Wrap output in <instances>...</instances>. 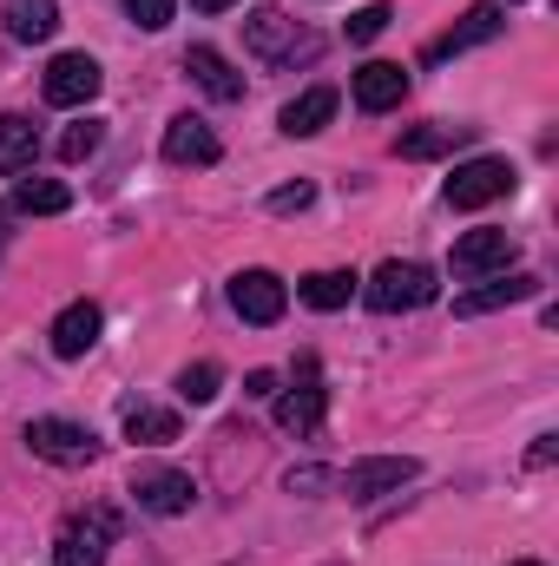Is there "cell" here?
Listing matches in <instances>:
<instances>
[{
	"label": "cell",
	"mask_w": 559,
	"mask_h": 566,
	"mask_svg": "<svg viewBox=\"0 0 559 566\" xmlns=\"http://www.w3.org/2000/svg\"><path fill=\"white\" fill-rule=\"evenodd\" d=\"M119 541V514L113 507H86L66 514L60 541H53V566H106V547Z\"/></svg>",
	"instance_id": "1"
},
{
	"label": "cell",
	"mask_w": 559,
	"mask_h": 566,
	"mask_svg": "<svg viewBox=\"0 0 559 566\" xmlns=\"http://www.w3.org/2000/svg\"><path fill=\"white\" fill-rule=\"evenodd\" d=\"M27 448H33L40 461H53V468H86V461H99V434L86 422H66V416H33V422H27Z\"/></svg>",
	"instance_id": "2"
},
{
	"label": "cell",
	"mask_w": 559,
	"mask_h": 566,
	"mask_svg": "<svg viewBox=\"0 0 559 566\" xmlns=\"http://www.w3.org/2000/svg\"><path fill=\"white\" fill-rule=\"evenodd\" d=\"M434 271L428 264H402V258H389L376 277H369V310H382V316H402V310H421V303H434Z\"/></svg>",
	"instance_id": "3"
},
{
	"label": "cell",
	"mask_w": 559,
	"mask_h": 566,
	"mask_svg": "<svg viewBox=\"0 0 559 566\" xmlns=\"http://www.w3.org/2000/svg\"><path fill=\"white\" fill-rule=\"evenodd\" d=\"M244 46L257 53V60H271V66H289V60H309L316 53V33H303L289 13L277 7H257L251 20H244Z\"/></svg>",
	"instance_id": "4"
},
{
	"label": "cell",
	"mask_w": 559,
	"mask_h": 566,
	"mask_svg": "<svg viewBox=\"0 0 559 566\" xmlns=\"http://www.w3.org/2000/svg\"><path fill=\"white\" fill-rule=\"evenodd\" d=\"M514 191V165L507 158H494V151H481V158H467V165H454V178H447V205L454 211H481V205H494V198H507Z\"/></svg>",
	"instance_id": "5"
},
{
	"label": "cell",
	"mask_w": 559,
	"mask_h": 566,
	"mask_svg": "<svg viewBox=\"0 0 559 566\" xmlns=\"http://www.w3.org/2000/svg\"><path fill=\"white\" fill-rule=\"evenodd\" d=\"M415 474H421L415 454H369V461L342 468V474H336V488H342L349 501H382V494H402Z\"/></svg>",
	"instance_id": "6"
},
{
	"label": "cell",
	"mask_w": 559,
	"mask_h": 566,
	"mask_svg": "<svg viewBox=\"0 0 559 566\" xmlns=\"http://www.w3.org/2000/svg\"><path fill=\"white\" fill-rule=\"evenodd\" d=\"M500 33H507V13H500L494 0H481V7H467L441 40H428V53H421V60H428V66H441V60H454V53H467V46H487V40H500Z\"/></svg>",
	"instance_id": "7"
},
{
	"label": "cell",
	"mask_w": 559,
	"mask_h": 566,
	"mask_svg": "<svg viewBox=\"0 0 559 566\" xmlns=\"http://www.w3.org/2000/svg\"><path fill=\"white\" fill-rule=\"evenodd\" d=\"M99 86H106V73H99L93 53H60L46 66V80H40L46 106H86V99H99Z\"/></svg>",
	"instance_id": "8"
},
{
	"label": "cell",
	"mask_w": 559,
	"mask_h": 566,
	"mask_svg": "<svg viewBox=\"0 0 559 566\" xmlns=\"http://www.w3.org/2000/svg\"><path fill=\"white\" fill-rule=\"evenodd\" d=\"M133 501H139L145 514L171 521V514H191V501H198V481H191L184 468H139V474H133Z\"/></svg>",
	"instance_id": "9"
},
{
	"label": "cell",
	"mask_w": 559,
	"mask_h": 566,
	"mask_svg": "<svg viewBox=\"0 0 559 566\" xmlns=\"http://www.w3.org/2000/svg\"><path fill=\"white\" fill-rule=\"evenodd\" d=\"M271 402H277V428H289V434L323 428V416H329V389H323V376H316V363H309V356H303L296 389H277Z\"/></svg>",
	"instance_id": "10"
},
{
	"label": "cell",
	"mask_w": 559,
	"mask_h": 566,
	"mask_svg": "<svg viewBox=\"0 0 559 566\" xmlns=\"http://www.w3.org/2000/svg\"><path fill=\"white\" fill-rule=\"evenodd\" d=\"M231 310H238L244 323L271 329L283 310H289V290H283L277 271H238V277H231Z\"/></svg>",
	"instance_id": "11"
},
{
	"label": "cell",
	"mask_w": 559,
	"mask_h": 566,
	"mask_svg": "<svg viewBox=\"0 0 559 566\" xmlns=\"http://www.w3.org/2000/svg\"><path fill=\"white\" fill-rule=\"evenodd\" d=\"M99 329H106V310H99L93 296H80V303H66V310L53 316L46 336H53V356H60V363H80V356L99 343Z\"/></svg>",
	"instance_id": "12"
},
{
	"label": "cell",
	"mask_w": 559,
	"mask_h": 566,
	"mask_svg": "<svg viewBox=\"0 0 559 566\" xmlns=\"http://www.w3.org/2000/svg\"><path fill=\"white\" fill-rule=\"evenodd\" d=\"M527 296H540V277L534 271H500V277L481 283V290H461L454 296V316H494V310H514Z\"/></svg>",
	"instance_id": "13"
},
{
	"label": "cell",
	"mask_w": 559,
	"mask_h": 566,
	"mask_svg": "<svg viewBox=\"0 0 559 566\" xmlns=\"http://www.w3.org/2000/svg\"><path fill=\"white\" fill-rule=\"evenodd\" d=\"M514 264V231H467L454 244V277H500Z\"/></svg>",
	"instance_id": "14"
},
{
	"label": "cell",
	"mask_w": 559,
	"mask_h": 566,
	"mask_svg": "<svg viewBox=\"0 0 559 566\" xmlns=\"http://www.w3.org/2000/svg\"><path fill=\"white\" fill-rule=\"evenodd\" d=\"M349 93H356V106H362V113H389V106H402V99H409V73H402L395 60H369V66H356Z\"/></svg>",
	"instance_id": "15"
},
{
	"label": "cell",
	"mask_w": 559,
	"mask_h": 566,
	"mask_svg": "<svg viewBox=\"0 0 559 566\" xmlns=\"http://www.w3.org/2000/svg\"><path fill=\"white\" fill-rule=\"evenodd\" d=\"M184 73L218 99V106H231V99H244V73H231V60L218 53V46H184Z\"/></svg>",
	"instance_id": "16"
},
{
	"label": "cell",
	"mask_w": 559,
	"mask_h": 566,
	"mask_svg": "<svg viewBox=\"0 0 559 566\" xmlns=\"http://www.w3.org/2000/svg\"><path fill=\"white\" fill-rule=\"evenodd\" d=\"M165 158H171V165H218V158H224V145H218V133H211L204 119H191V113H184V119H171V126H165Z\"/></svg>",
	"instance_id": "17"
},
{
	"label": "cell",
	"mask_w": 559,
	"mask_h": 566,
	"mask_svg": "<svg viewBox=\"0 0 559 566\" xmlns=\"http://www.w3.org/2000/svg\"><path fill=\"white\" fill-rule=\"evenodd\" d=\"M0 20H7V40L40 46V40H53V33H60V0H7V7H0Z\"/></svg>",
	"instance_id": "18"
},
{
	"label": "cell",
	"mask_w": 559,
	"mask_h": 566,
	"mask_svg": "<svg viewBox=\"0 0 559 566\" xmlns=\"http://www.w3.org/2000/svg\"><path fill=\"white\" fill-rule=\"evenodd\" d=\"M329 119H336V86H309L303 99H289V106H283L277 126L289 133V139H316Z\"/></svg>",
	"instance_id": "19"
},
{
	"label": "cell",
	"mask_w": 559,
	"mask_h": 566,
	"mask_svg": "<svg viewBox=\"0 0 559 566\" xmlns=\"http://www.w3.org/2000/svg\"><path fill=\"white\" fill-rule=\"evenodd\" d=\"M66 205H73V191H66L60 178H20V185H13V211H20V218H60Z\"/></svg>",
	"instance_id": "20"
},
{
	"label": "cell",
	"mask_w": 559,
	"mask_h": 566,
	"mask_svg": "<svg viewBox=\"0 0 559 566\" xmlns=\"http://www.w3.org/2000/svg\"><path fill=\"white\" fill-rule=\"evenodd\" d=\"M33 151H40V133L27 113H0V171H33Z\"/></svg>",
	"instance_id": "21"
},
{
	"label": "cell",
	"mask_w": 559,
	"mask_h": 566,
	"mask_svg": "<svg viewBox=\"0 0 559 566\" xmlns=\"http://www.w3.org/2000/svg\"><path fill=\"white\" fill-rule=\"evenodd\" d=\"M356 271H309V277L296 283V296L309 303V310H342L349 296H356Z\"/></svg>",
	"instance_id": "22"
},
{
	"label": "cell",
	"mask_w": 559,
	"mask_h": 566,
	"mask_svg": "<svg viewBox=\"0 0 559 566\" xmlns=\"http://www.w3.org/2000/svg\"><path fill=\"white\" fill-rule=\"evenodd\" d=\"M467 139H474V126H415V133L395 139V151L402 158H447L454 145H467Z\"/></svg>",
	"instance_id": "23"
},
{
	"label": "cell",
	"mask_w": 559,
	"mask_h": 566,
	"mask_svg": "<svg viewBox=\"0 0 559 566\" xmlns=\"http://www.w3.org/2000/svg\"><path fill=\"white\" fill-rule=\"evenodd\" d=\"M126 441L165 448V441H178V416H171V409H151V402H133V409H126Z\"/></svg>",
	"instance_id": "24"
},
{
	"label": "cell",
	"mask_w": 559,
	"mask_h": 566,
	"mask_svg": "<svg viewBox=\"0 0 559 566\" xmlns=\"http://www.w3.org/2000/svg\"><path fill=\"white\" fill-rule=\"evenodd\" d=\"M218 382H224V369H218V363H191V369L178 376V396L204 409V402H218Z\"/></svg>",
	"instance_id": "25"
},
{
	"label": "cell",
	"mask_w": 559,
	"mask_h": 566,
	"mask_svg": "<svg viewBox=\"0 0 559 566\" xmlns=\"http://www.w3.org/2000/svg\"><path fill=\"white\" fill-rule=\"evenodd\" d=\"M99 139H106V126H99V119H80V126H66V133H60V158H66V165H80V158H93V151H99Z\"/></svg>",
	"instance_id": "26"
},
{
	"label": "cell",
	"mask_w": 559,
	"mask_h": 566,
	"mask_svg": "<svg viewBox=\"0 0 559 566\" xmlns=\"http://www.w3.org/2000/svg\"><path fill=\"white\" fill-rule=\"evenodd\" d=\"M389 20H395V13L376 0V7H362V13L349 20V40H356V46H369V40H382V33H389Z\"/></svg>",
	"instance_id": "27"
},
{
	"label": "cell",
	"mask_w": 559,
	"mask_h": 566,
	"mask_svg": "<svg viewBox=\"0 0 559 566\" xmlns=\"http://www.w3.org/2000/svg\"><path fill=\"white\" fill-rule=\"evenodd\" d=\"M133 20H139L145 33H158V27H171V0H119Z\"/></svg>",
	"instance_id": "28"
},
{
	"label": "cell",
	"mask_w": 559,
	"mask_h": 566,
	"mask_svg": "<svg viewBox=\"0 0 559 566\" xmlns=\"http://www.w3.org/2000/svg\"><path fill=\"white\" fill-rule=\"evenodd\" d=\"M309 198H316L309 185H277V191H271V211H283V218H289V211H309Z\"/></svg>",
	"instance_id": "29"
},
{
	"label": "cell",
	"mask_w": 559,
	"mask_h": 566,
	"mask_svg": "<svg viewBox=\"0 0 559 566\" xmlns=\"http://www.w3.org/2000/svg\"><path fill=\"white\" fill-rule=\"evenodd\" d=\"M244 396L271 402V396H277V376H271V369H251V376H244Z\"/></svg>",
	"instance_id": "30"
},
{
	"label": "cell",
	"mask_w": 559,
	"mask_h": 566,
	"mask_svg": "<svg viewBox=\"0 0 559 566\" xmlns=\"http://www.w3.org/2000/svg\"><path fill=\"white\" fill-rule=\"evenodd\" d=\"M559 454V434H540V441H534V454H527V461H534V468H547V461H553Z\"/></svg>",
	"instance_id": "31"
},
{
	"label": "cell",
	"mask_w": 559,
	"mask_h": 566,
	"mask_svg": "<svg viewBox=\"0 0 559 566\" xmlns=\"http://www.w3.org/2000/svg\"><path fill=\"white\" fill-rule=\"evenodd\" d=\"M198 13H224V7H238V0H191Z\"/></svg>",
	"instance_id": "32"
},
{
	"label": "cell",
	"mask_w": 559,
	"mask_h": 566,
	"mask_svg": "<svg viewBox=\"0 0 559 566\" xmlns=\"http://www.w3.org/2000/svg\"><path fill=\"white\" fill-rule=\"evenodd\" d=\"M514 566H540V560H514Z\"/></svg>",
	"instance_id": "33"
}]
</instances>
